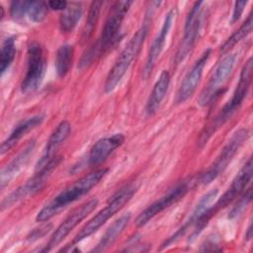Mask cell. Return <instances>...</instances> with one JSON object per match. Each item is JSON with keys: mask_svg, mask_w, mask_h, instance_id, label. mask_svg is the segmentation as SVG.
Returning <instances> with one entry per match:
<instances>
[{"mask_svg": "<svg viewBox=\"0 0 253 253\" xmlns=\"http://www.w3.org/2000/svg\"><path fill=\"white\" fill-rule=\"evenodd\" d=\"M132 3V1H117L113 4L103 27L101 37L98 42L95 44L99 53L110 48V46L116 41L122 23Z\"/></svg>", "mask_w": 253, "mask_h": 253, "instance_id": "9", "label": "cell"}, {"mask_svg": "<svg viewBox=\"0 0 253 253\" xmlns=\"http://www.w3.org/2000/svg\"><path fill=\"white\" fill-rule=\"evenodd\" d=\"M26 74L21 82V91L24 94L35 92L42 84L46 65L44 49L37 42H32L28 47Z\"/></svg>", "mask_w": 253, "mask_h": 253, "instance_id": "8", "label": "cell"}, {"mask_svg": "<svg viewBox=\"0 0 253 253\" xmlns=\"http://www.w3.org/2000/svg\"><path fill=\"white\" fill-rule=\"evenodd\" d=\"M252 25H253V16L252 14H249L245 22L240 26V28L235 31L220 46L219 51L221 53H226L230 48H232L236 43H238L242 39L247 37V35L250 34L252 31Z\"/></svg>", "mask_w": 253, "mask_h": 253, "instance_id": "25", "label": "cell"}, {"mask_svg": "<svg viewBox=\"0 0 253 253\" xmlns=\"http://www.w3.org/2000/svg\"><path fill=\"white\" fill-rule=\"evenodd\" d=\"M67 5H68V3L66 1H62V0H53V1L47 2L48 8L51 10H55V11H63L66 9Z\"/></svg>", "mask_w": 253, "mask_h": 253, "instance_id": "32", "label": "cell"}, {"mask_svg": "<svg viewBox=\"0 0 253 253\" xmlns=\"http://www.w3.org/2000/svg\"><path fill=\"white\" fill-rule=\"evenodd\" d=\"M43 116L42 115H35L30 118H27L21 121L11 131L10 135L1 143L0 153L1 155L8 152L12 147H14L18 141L25 136L29 131L40 126L43 121Z\"/></svg>", "mask_w": 253, "mask_h": 253, "instance_id": "20", "label": "cell"}, {"mask_svg": "<svg viewBox=\"0 0 253 253\" xmlns=\"http://www.w3.org/2000/svg\"><path fill=\"white\" fill-rule=\"evenodd\" d=\"M62 157L56 156L53 157L46 165H44L41 170L36 171V174L33 178L28 180L24 185L17 188L14 192L8 195L6 198L3 199L1 202V211H5L6 209L11 208L15 204L21 202L29 198L30 196L35 195L39 191H41L43 186L45 185L47 178L51 174V172L57 167L60 163Z\"/></svg>", "mask_w": 253, "mask_h": 253, "instance_id": "7", "label": "cell"}, {"mask_svg": "<svg viewBox=\"0 0 253 253\" xmlns=\"http://www.w3.org/2000/svg\"><path fill=\"white\" fill-rule=\"evenodd\" d=\"M131 214L130 212H126L123 215H121L118 219H116L106 230L104 235L102 236L99 243L94 247L92 250L93 252H102L106 250L108 247H110L117 238L122 234V232L125 230V228L127 226L129 220H130Z\"/></svg>", "mask_w": 253, "mask_h": 253, "instance_id": "22", "label": "cell"}, {"mask_svg": "<svg viewBox=\"0 0 253 253\" xmlns=\"http://www.w3.org/2000/svg\"><path fill=\"white\" fill-rule=\"evenodd\" d=\"M74 49L69 43H64L60 45L56 51L55 68L58 77H64L70 70L73 60Z\"/></svg>", "mask_w": 253, "mask_h": 253, "instance_id": "24", "label": "cell"}, {"mask_svg": "<svg viewBox=\"0 0 253 253\" xmlns=\"http://www.w3.org/2000/svg\"><path fill=\"white\" fill-rule=\"evenodd\" d=\"M82 16V4L73 2L67 5L59 17V28L62 33H70Z\"/></svg>", "mask_w": 253, "mask_h": 253, "instance_id": "23", "label": "cell"}, {"mask_svg": "<svg viewBox=\"0 0 253 253\" xmlns=\"http://www.w3.org/2000/svg\"><path fill=\"white\" fill-rule=\"evenodd\" d=\"M125 141L123 133H115L111 136L103 137L97 140L91 147L88 155V164L96 166L104 162L108 156L120 147Z\"/></svg>", "mask_w": 253, "mask_h": 253, "instance_id": "18", "label": "cell"}, {"mask_svg": "<svg viewBox=\"0 0 253 253\" xmlns=\"http://www.w3.org/2000/svg\"><path fill=\"white\" fill-rule=\"evenodd\" d=\"M176 16H177L176 8H172L166 14L163 24L161 26V29H160L158 35L155 37V39L152 42L151 46L149 48L148 55H147V58H146V61H145L144 67H143V71H142L144 78H147L151 74V72L155 66V63L165 45L167 36L169 34V31L173 25V22H174Z\"/></svg>", "mask_w": 253, "mask_h": 253, "instance_id": "15", "label": "cell"}, {"mask_svg": "<svg viewBox=\"0 0 253 253\" xmlns=\"http://www.w3.org/2000/svg\"><path fill=\"white\" fill-rule=\"evenodd\" d=\"M249 137V131L247 128L237 129L226 144L221 149L220 153L214 160V162L210 166V168L204 172L200 178L199 182L203 185H208L213 180H215L223 171L226 169L229 162L232 160L234 155L238 152L240 147Z\"/></svg>", "mask_w": 253, "mask_h": 253, "instance_id": "6", "label": "cell"}, {"mask_svg": "<svg viewBox=\"0 0 253 253\" xmlns=\"http://www.w3.org/2000/svg\"><path fill=\"white\" fill-rule=\"evenodd\" d=\"M102 5H103L102 1H93L91 3L88 17L86 20V24H85V27L83 30V38L84 39H88L92 35V33L96 27V24L98 22Z\"/></svg>", "mask_w": 253, "mask_h": 253, "instance_id": "28", "label": "cell"}, {"mask_svg": "<svg viewBox=\"0 0 253 253\" xmlns=\"http://www.w3.org/2000/svg\"><path fill=\"white\" fill-rule=\"evenodd\" d=\"M97 206L98 200L92 199L72 211L71 213H69V215L57 226V228L51 234L46 246L41 251H50L55 246H57L73 230L74 227H76L86 216H88L96 209Z\"/></svg>", "mask_w": 253, "mask_h": 253, "instance_id": "13", "label": "cell"}, {"mask_svg": "<svg viewBox=\"0 0 253 253\" xmlns=\"http://www.w3.org/2000/svg\"><path fill=\"white\" fill-rule=\"evenodd\" d=\"M169 84H170V74L167 70H163L160 73L157 81L155 82L153 89L146 102L145 112L147 116H153L158 111L160 104L167 93Z\"/></svg>", "mask_w": 253, "mask_h": 253, "instance_id": "21", "label": "cell"}, {"mask_svg": "<svg viewBox=\"0 0 253 253\" xmlns=\"http://www.w3.org/2000/svg\"><path fill=\"white\" fill-rule=\"evenodd\" d=\"M247 1H237L234 4V8H233V13H232V18H231V23H235L239 20V18L242 15V12L245 8V6L247 5Z\"/></svg>", "mask_w": 253, "mask_h": 253, "instance_id": "31", "label": "cell"}, {"mask_svg": "<svg viewBox=\"0 0 253 253\" xmlns=\"http://www.w3.org/2000/svg\"><path fill=\"white\" fill-rule=\"evenodd\" d=\"M151 14H153V12L148 11V14H146L143 25L131 37V39L128 41V42L121 52L120 56L117 58L115 64L110 69L104 85V89L106 93H110L116 88V86L119 84V82L122 80L124 75L128 70L132 61L138 55L149 30V24H150L149 16Z\"/></svg>", "mask_w": 253, "mask_h": 253, "instance_id": "3", "label": "cell"}, {"mask_svg": "<svg viewBox=\"0 0 253 253\" xmlns=\"http://www.w3.org/2000/svg\"><path fill=\"white\" fill-rule=\"evenodd\" d=\"M211 53V49L207 48L203 52V54L200 56V58L194 63V65L188 71V73L185 75L176 95L177 104L186 102L194 94L198 85L200 84V81L203 76L204 68L210 58Z\"/></svg>", "mask_w": 253, "mask_h": 253, "instance_id": "14", "label": "cell"}, {"mask_svg": "<svg viewBox=\"0 0 253 253\" xmlns=\"http://www.w3.org/2000/svg\"><path fill=\"white\" fill-rule=\"evenodd\" d=\"M218 190L217 189H212L210 192H208L206 195H204L201 200L198 202V204L196 205L195 209L193 210L191 215L189 216V218L184 222V224L175 231L174 234H172L170 237H168L162 244H161V248L160 249H164L167 248L168 246H170L171 244L175 243L176 241H178L182 236L185 235V233L188 231V229H190V227H192L193 225L196 224V222L198 221V219L201 217V215L213 204L216 196H217Z\"/></svg>", "mask_w": 253, "mask_h": 253, "instance_id": "16", "label": "cell"}, {"mask_svg": "<svg viewBox=\"0 0 253 253\" xmlns=\"http://www.w3.org/2000/svg\"><path fill=\"white\" fill-rule=\"evenodd\" d=\"M252 69H253V60L252 57L248 58V60L243 65L238 83L236 85L235 91L232 95V98L230 101H228L223 108L219 111V113L216 115V117L213 119L212 122L209 124L207 127H205L204 131L201 134L200 143L201 145H204L207 143V141L211 138V136L220 127L222 126L230 118L236 113V111L239 109L241 104L243 103L250 85L252 81Z\"/></svg>", "mask_w": 253, "mask_h": 253, "instance_id": "2", "label": "cell"}, {"mask_svg": "<svg viewBox=\"0 0 253 253\" xmlns=\"http://www.w3.org/2000/svg\"><path fill=\"white\" fill-rule=\"evenodd\" d=\"M107 172L108 169H99L73 182L71 185L62 190L57 196H55L38 212L36 220L39 222H44L53 217L65 207L85 196L104 178Z\"/></svg>", "mask_w": 253, "mask_h": 253, "instance_id": "1", "label": "cell"}, {"mask_svg": "<svg viewBox=\"0 0 253 253\" xmlns=\"http://www.w3.org/2000/svg\"><path fill=\"white\" fill-rule=\"evenodd\" d=\"M137 191V187L135 184L130 183L120 190H118L108 201L106 207L99 211L75 235L72 240V245L82 241L83 239L89 237L94 232H96L106 221L111 218L116 212L121 211L126 204L132 198V196Z\"/></svg>", "mask_w": 253, "mask_h": 253, "instance_id": "5", "label": "cell"}, {"mask_svg": "<svg viewBox=\"0 0 253 253\" xmlns=\"http://www.w3.org/2000/svg\"><path fill=\"white\" fill-rule=\"evenodd\" d=\"M253 174V164L252 159L249 158L248 161L243 165L240 171L237 173L235 178L233 179L230 187L226 190V192L214 203L212 204L198 219L196 222L195 229L189 238V241H193L198 235L203 231L205 226L209 223L210 219L221 209L228 206L234 199H236L247 187L249 182L252 179Z\"/></svg>", "mask_w": 253, "mask_h": 253, "instance_id": "4", "label": "cell"}, {"mask_svg": "<svg viewBox=\"0 0 253 253\" xmlns=\"http://www.w3.org/2000/svg\"><path fill=\"white\" fill-rule=\"evenodd\" d=\"M251 200H252V190H251V188H248L246 190V192L243 194V196L238 200L236 205L230 211V212L228 214V218L232 219V218L238 217L240 214H242L243 211L248 207V205L250 204Z\"/></svg>", "mask_w": 253, "mask_h": 253, "instance_id": "29", "label": "cell"}, {"mask_svg": "<svg viewBox=\"0 0 253 253\" xmlns=\"http://www.w3.org/2000/svg\"><path fill=\"white\" fill-rule=\"evenodd\" d=\"M36 146V141L31 140L1 171L0 184L1 188H4L10 183L12 179L17 176L23 168L28 164Z\"/></svg>", "mask_w": 253, "mask_h": 253, "instance_id": "19", "label": "cell"}, {"mask_svg": "<svg viewBox=\"0 0 253 253\" xmlns=\"http://www.w3.org/2000/svg\"><path fill=\"white\" fill-rule=\"evenodd\" d=\"M71 131V125L68 121H61L50 134L47 143L43 149V153L36 165V171L41 170L54 156L58 147L66 140Z\"/></svg>", "mask_w": 253, "mask_h": 253, "instance_id": "17", "label": "cell"}, {"mask_svg": "<svg viewBox=\"0 0 253 253\" xmlns=\"http://www.w3.org/2000/svg\"><path fill=\"white\" fill-rule=\"evenodd\" d=\"M237 56L234 53L224 56L213 70L211 77L209 80L208 85L201 93L199 104L201 106H207L214 101V99L221 93V86L226 81L230 73L232 72L236 63Z\"/></svg>", "mask_w": 253, "mask_h": 253, "instance_id": "11", "label": "cell"}, {"mask_svg": "<svg viewBox=\"0 0 253 253\" xmlns=\"http://www.w3.org/2000/svg\"><path fill=\"white\" fill-rule=\"evenodd\" d=\"M46 231H48V226H43V227L40 228V233H39V228H37V229H35V231L32 233V235L28 237V239H30L31 241H34V240L38 239L39 237L41 238L42 235H44V233H45Z\"/></svg>", "mask_w": 253, "mask_h": 253, "instance_id": "33", "label": "cell"}, {"mask_svg": "<svg viewBox=\"0 0 253 253\" xmlns=\"http://www.w3.org/2000/svg\"><path fill=\"white\" fill-rule=\"evenodd\" d=\"M28 1H13L10 5V15L13 20L21 21L27 16Z\"/></svg>", "mask_w": 253, "mask_h": 253, "instance_id": "30", "label": "cell"}, {"mask_svg": "<svg viewBox=\"0 0 253 253\" xmlns=\"http://www.w3.org/2000/svg\"><path fill=\"white\" fill-rule=\"evenodd\" d=\"M203 1L195 2L191 11L189 12L184 28V37L175 54V63L179 64L182 62L189 52L194 47L202 26V12H203Z\"/></svg>", "mask_w": 253, "mask_h": 253, "instance_id": "12", "label": "cell"}, {"mask_svg": "<svg viewBox=\"0 0 253 253\" xmlns=\"http://www.w3.org/2000/svg\"><path fill=\"white\" fill-rule=\"evenodd\" d=\"M246 238L247 240H249L251 237H252V225H251V222L249 223L248 225V228H247V232H246Z\"/></svg>", "mask_w": 253, "mask_h": 253, "instance_id": "34", "label": "cell"}, {"mask_svg": "<svg viewBox=\"0 0 253 253\" xmlns=\"http://www.w3.org/2000/svg\"><path fill=\"white\" fill-rule=\"evenodd\" d=\"M193 180L183 181L176 184L174 187L169 189L161 198L156 200L150 206H148L144 211H142L135 219V225L137 227L144 226L149 222L154 216L163 211L165 209L169 208L171 205L177 203L181 200L192 188Z\"/></svg>", "mask_w": 253, "mask_h": 253, "instance_id": "10", "label": "cell"}, {"mask_svg": "<svg viewBox=\"0 0 253 253\" xmlns=\"http://www.w3.org/2000/svg\"><path fill=\"white\" fill-rule=\"evenodd\" d=\"M48 11L46 2L43 1H28L27 3V16L34 23L42 22Z\"/></svg>", "mask_w": 253, "mask_h": 253, "instance_id": "27", "label": "cell"}, {"mask_svg": "<svg viewBox=\"0 0 253 253\" xmlns=\"http://www.w3.org/2000/svg\"><path fill=\"white\" fill-rule=\"evenodd\" d=\"M16 54V44H15V38L9 37L7 38L1 46V53H0V71L3 75L5 71L10 67L12 64Z\"/></svg>", "mask_w": 253, "mask_h": 253, "instance_id": "26", "label": "cell"}]
</instances>
